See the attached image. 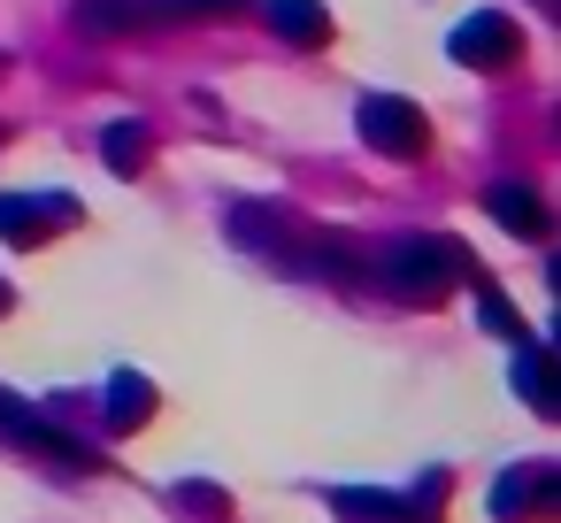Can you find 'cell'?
<instances>
[{
	"mask_svg": "<svg viewBox=\"0 0 561 523\" xmlns=\"http://www.w3.org/2000/svg\"><path fill=\"white\" fill-rule=\"evenodd\" d=\"M377 277H385V293H400L408 308H438V300L469 277V254H461L454 239L408 231V239H392V247L377 254Z\"/></svg>",
	"mask_w": 561,
	"mask_h": 523,
	"instance_id": "6da1fadb",
	"label": "cell"
},
{
	"mask_svg": "<svg viewBox=\"0 0 561 523\" xmlns=\"http://www.w3.org/2000/svg\"><path fill=\"white\" fill-rule=\"evenodd\" d=\"M0 439L9 446H24V454H39V462H55V469H101V454L78 439V431H62V423H47L24 393H0Z\"/></svg>",
	"mask_w": 561,
	"mask_h": 523,
	"instance_id": "7a4b0ae2",
	"label": "cell"
},
{
	"mask_svg": "<svg viewBox=\"0 0 561 523\" xmlns=\"http://www.w3.org/2000/svg\"><path fill=\"white\" fill-rule=\"evenodd\" d=\"M354 132H362L377 155H392V162H415V155L431 147V124H423V109H415L408 93H369L362 116H354Z\"/></svg>",
	"mask_w": 561,
	"mask_h": 523,
	"instance_id": "3957f363",
	"label": "cell"
},
{
	"mask_svg": "<svg viewBox=\"0 0 561 523\" xmlns=\"http://www.w3.org/2000/svg\"><path fill=\"white\" fill-rule=\"evenodd\" d=\"M85 208L70 193H0V239L9 247H47L55 231H70Z\"/></svg>",
	"mask_w": 561,
	"mask_h": 523,
	"instance_id": "277c9868",
	"label": "cell"
},
{
	"mask_svg": "<svg viewBox=\"0 0 561 523\" xmlns=\"http://www.w3.org/2000/svg\"><path fill=\"white\" fill-rule=\"evenodd\" d=\"M454 62L461 70H507L515 55H523V24L515 16H500V9H477V16H461L454 24Z\"/></svg>",
	"mask_w": 561,
	"mask_h": 523,
	"instance_id": "5b68a950",
	"label": "cell"
},
{
	"mask_svg": "<svg viewBox=\"0 0 561 523\" xmlns=\"http://www.w3.org/2000/svg\"><path fill=\"white\" fill-rule=\"evenodd\" d=\"M546 508H561V469H553V462H515V469L492 485V515H500V523H530V515H546Z\"/></svg>",
	"mask_w": 561,
	"mask_h": 523,
	"instance_id": "8992f818",
	"label": "cell"
},
{
	"mask_svg": "<svg viewBox=\"0 0 561 523\" xmlns=\"http://www.w3.org/2000/svg\"><path fill=\"white\" fill-rule=\"evenodd\" d=\"M293 231H300V216H293V208H277V201H262V208H254V201H239V208H231V239H239V247L285 254V247H293Z\"/></svg>",
	"mask_w": 561,
	"mask_h": 523,
	"instance_id": "52a82bcc",
	"label": "cell"
},
{
	"mask_svg": "<svg viewBox=\"0 0 561 523\" xmlns=\"http://www.w3.org/2000/svg\"><path fill=\"white\" fill-rule=\"evenodd\" d=\"M484 216H492L500 231H515V239H546V231H553V216H546V201H538L530 185H492V193H484Z\"/></svg>",
	"mask_w": 561,
	"mask_h": 523,
	"instance_id": "ba28073f",
	"label": "cell"
},
{
	"mask_svg": "<svg viewBox=\"0 0 561 523\" xmlns=\"http://www.w3.org/2000/svg\"><path fill=\"white\" fill-rule=\"evenodd\" d=\"M78 24L85 32H162L170 9L162 0H78Z\"/></svg>",
	"mask_w": 561,
	"mask_h": 523,
	"instance_id": "9c48e42d",
	"label": "cell"
},
{
	"mask_svg": "<svg viewBox=\"0 0 561 523\" xmlns=\"http://www.w3.org/2000/svg\"><path fill=\"white\" fill-rule=\"evenodd\" d=\"M154 408H162L154 377H139V369L108 377V431H139V423H154Z\"/></svg>",
	"mask_w": 561,
	"mask_h": 523,
	"instance_id": "30bf717a",
	"label": "cell"
},
{
	"mask_svg": "<svg viewBox=\"0 0 561 523\" xmlns=\"http://www.w3.org/2000/svg\"><path fill=\"white\" fill-rule=\"evenodd\" d=\"M270 24L285 47H323L331 39V9L323 0H270Z\"/></svg>",
	"mask_w": 561,
	"mask_h": 523,
	"instance_id": "8fae6325",
	"label": "cell"
},
{
	"mask_svg": "<svg viewBox=\"0 0 561 523\" xmlns=\"http://www.w3.org/2000/svg\"><path fill=\"white\" fill-rule=\"evenodd\" d=\"M515 393H523L538 416H561V385H553V354H546V346H523V354H515Z\"/></svg>",
	"mask_w": 561,
	"mask_h": 523,
	"instance_id": "7c38bea8",
	"label": "cell"
},
{
	"mask_svg": "<svg viewBox=\"0 0 561 523\" xmlns=\"http://www.w3.org/2000/svg\"><path fill=\"white\" fill-rule=\"evenodd\" d=\"M101 162H108L116 178H139V170L154 162V139H147V124H108V132H101Z\"/></svg>",
	"mask_w": 561,
	"mask_h": 523,
	"instance_id": "4fadbf2b",
	"label": "cell"
},
{
	"mask_svg": "<svg viewBox=\"0 0 561 523\" xmlns=\"http://www.w3.org/2000/svg\"><path fill=\"white\" fill-rule=\"evenodd\" d=\"M346 523H400V492H369V485H331L323 492Z\"/></svg>",
	"mask_w": 561,
	"mask_h": 523,
	"instance_id": "5bb4252c",
	"label": "cell"
},
{
	"mask_svg": "<svg viewBox=\"0 0 561 523\" xmlns=\"http://www.w3.org/2000/svg\"><path fill=\"white\" fill-rule=\"evenodd\" d=\"M477 293H484V300H477V316H484V331H500V339H523V316H515V308L500 300V285H484V277H477Z\"/></svg>",
	"mask_w": 561,
	"mask_h": 523,
	"instance_id": "9a60e30c",
	"label": "cell"
},
{
	"mask_svg": "<svg viewBox=\"0 0 561 523\" xmlns=\"http://www.w3.org/2000/svg\"><path fill=\"white\" fill-rule=\"evenodd\" d=\"M162 9H170V24H178V16H247L254 0H162Z\"/></svg>",
	"mask_w": 561,
	"mask_h": 523,
	"instance_id": "2e32d148",
	"label": "cell"
},
{
	"mask_svg": "<svg viewBox=\"0 0 561 523\" xmlns=\"http://www.w3.org/2000/svg\"><path fill=\"white\" fill-rule=\"evenodd\" d=\"M178 500L201 508V515H224V492H216V485H178Z\"/></svg>",
	"mask_w": 561,
	"mask_h": 523,
	"instance_id": "e0dca14e",
	"label": "cell"
},
{
	"mask_svg": "<svg viewBox=\"0 0 561 523\" xmlns=\"http://www.w3.org/2000/svg\"><path fill=\"white\" fill-rule=\"evenodd\" d=\"M0 316H9V285H0Z\"/></svg>",
	"mask_w": 561,
	"mask_h": 523,
	"instance_id": "ac0fdd59",
	"label": "cell"
}]
</instances>
